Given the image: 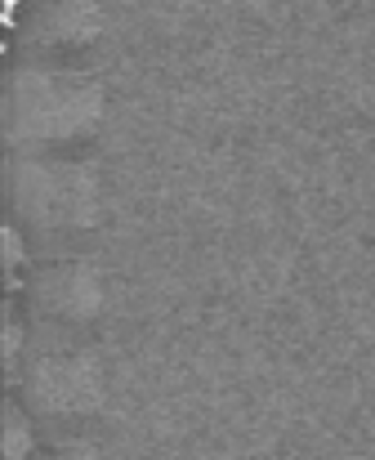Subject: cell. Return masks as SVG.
Segmentation results:
<instances>
[{"instance_id": "obj_1", "label": "cell", "mask_w": 375, "mask_h": 460, "mask_svg": "<svg viewBox=\"0 0 375 460\" xmlns=\"http://www.w3.org/2000/svg\"><path fill=\"white\" fill-rule=\"evenodd\" d=\"M0 121L13 153H85L108 126V85L90 67L18 58Z\"/></svg>"}, {"instance_id": "obj_2", "label": "cell", "mask_w": 375, "mask_h": 460, "mask_svg": "<svg viewBox=\"0 0 375 460\" xmlns=\"http://www.w3.org/2000/svg\"><path fill=\"white\" fill-rule=\"evenodd\" d=\"M4 201L31 242H81L108 215L103 174L85 153H13L4 165Z\"/></svg>"}, {"instance_id": "obj_3", "label": "cell", "mask_w": 375, "mask_h": 460, "mask_svg": "<svg viewBox=\"0 0 375 460\" xmlns=\"http://www.w3.org/2000/svg\"><path fill=\"white\" fill-rule=\"evenodd\" d=\"M108 385V362L90 335L31 326V340L13 367V394L40 429H85L103 416Z\"/></svg>"}, {"instance_id": "obj_4", "label": "cell", "mask_w": 375, "mask_h": 460, "mask_svg": "<svg viewBox=\"0 0 375 460\" xmlns=\"http://www.w3.org/2000/svg\"><path fill=\"white\" fill-rule=\"evenodd\" d=\"M22 305L31 326L90 335L112 305V278L94 255H49L22 282Z\"/></svg>"}, {"instance_id": "obj_5", "label": "cell", "mask_w": 375, "mask_h": 460, "mask_svg": "<svg viewBox=\"0 0 375 460\" xmlns=\"http://www.w3.org/2000/svg\"><path fill=\"white\" fill-rule=\"evenodd\" d=\"M108 36L103 0H27L18 18V58L85 67V58Z\"/></svg>"}, {"instance_id": "obj_6", "label": "cell", "mask_w": 375, "mask_h": 460, "mask_svg": "<svg viewBox=\"0 0 375 460\" xmlns=\"http://www.w3.org/2000/svg\"><path fill=\"white\" fill-rule=\"evenodd\" d=\"M31 460H103V447L85 429H58V434L36 443Z\"/></svg>"}]
</instances>
